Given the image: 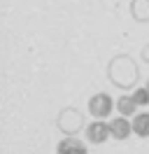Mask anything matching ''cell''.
I'll use <instances>...</instances> for the list:
<instances>
[{"mask_svg": "<svg viewBox=\"0 0 149 154\" xmlns=\"http://www.w3.org/2000/svg\"><path fill=\"white\" fill-rule=\"evenodd\" d=\"M86 107H89V115H91L93 119H107V117L112 115V107H117V100H114L110 94L98 91V94H93V96L89 98Z\"/></svg>", "mask_w": 149, "mask_h": 154, "instance_id": "cell-3", "label": "cell"}, {"mask_svg": "<svg viewBox=\"0 0 149 154\" xmlns=\"http://www.w3.org/2000/svg\"><path fill=\"white\" fill-rule=\"evenodd\" d=\"M56 154H89V147L77 135H65L56 145Z\"/></svg>", "mask_w": 149, "mask_h": 154, "instance_id": "cell-5", "label": "cell"}, {"mask_svg": "<svg viewBox=\"0 0 149 154\" xmlns=\"http://www.w3.org/2000/svg\"><path fill=\"white\" fill-rule=\"evenodd\" d=\"M110 131L114 140H126L133 133V122H128L126 117H117V119L110 122Z\"/></svg>", "mask_w": 149, "mask_h": 154, "instance_id": "cell-6", "label": "cell"}, {"mask_svg": "<svg viewBox=\"0 0 149 154\" xmlns=\"http://www.w3.org/2000/svg\"><path fill=\"white\" fill-rule=\"evenodd\" d=\"M130 17L138 23H147L149 21V0H130Z\"/></svg>", "mask_w": 149, "mask_h": 154, "instance_id": "cell-8", "label": "cell"}, {"mask_svg": "<svg viewBox=\"0 0 149 154\" xmlns=\"http://www.w3.org/2000/svg\"><path fill=\"white\" fill-rule=\"evenodd\" d=\"M56 126L58 131L65 135H77V131L86 128L84 126V115L77 110V107H63L58 117H56Z\"/></svg>", "mask_w": 149, "mask_h": 154, "instance_id": "cell-2", "label": "cell"}, {"mask_svg": "<svg viewBox=\"0 0 149 154\" xmlns=\"http://www.w3.org/2000/svg\"><path fill=\"white\" fill-rule=\"evenodd\" d=\"M138 103H135V98H133V94H123V96L117 98V110H119L121 117H135L138 115Z\"/></svg>", "mask_w": 149, "mask_h": 154, "instance_id": "cell-7", "label": "cell"}, {"mask_svg": "<svg viewBox=\"0 0 149 154\" xmlns=\"http://www.w3.org/2000/svg\"><path fill=\"white\" fill-rule=\"evenodd\" d=\"M133 98H135V103H138L140 107L149 105V89L147 87H138L135 91H133Z\"/></svg>", "mask_w": 149, "mask_h": 154, "instance_id": "cell-10", "label": "cell"}, {"mask_svg": "<svg viewBox=\"0 0 149 154\" xmlns=\"http://www.w3.org/2000/svg\"><path fill=\"white\" fill-rule=\"evenodd\" d=\"M133 133L138 138H149V112H138L133 117Z\"/></svg>", "mask_w": 149, "mask_h": 154, "instance_id": "cell-9", "label": "cell"}, {"mask_svg": "<svg viewBox=\"0 0 149 154\" xmlns=\"http://www.w3.org/2000/svg\"><path fill=\"white\" fill-rule=\"evenodd\" d=\"M147 89H149V79H147Z\"/></svg>", "mask_w": 149, "mask_h": 154, "instance_id": "cell-12", "label": "cell"}, {"mask_svg": "<svg viewBox=\"0 0 149 154\" xmlns=\"http://www.w3.org/2000/svg\"><path fill=\"white\" fill-rule=\"evenodd\" d=\"M84 135H86V140H89L91 145H102V143H107V138L112 135V131H110V122L96 119V122H91V124H86V128H84Z\"/></svg>", "mask_w": 149, "mask_h": 154, "instance_id": "cell-4", "label": "cell"}, {"mask_svg": "<svg viewBox=\"0 0 149 154\" xmlns=\"http://www.w3.org/2000/svg\"><path fill=\"white\" fill-rule=\"evenodd\" d=\"M142 61H144V63H149V45H144V47H142Z\"/></svg>", "mask_w": 149, "mask_h": 154, "instance_id": "cell-11", "label": "cell"}, {"mask_svg": "<svg viewBox=\"0 0 149 154\" xmlns=\"http://www.w3.org/2000/svg\"><path fill=\"white\" fill-rule=\"evenodd\" d=\"M107 79L121 91L135 89L140 82V66L128 54H117L107 63Z\"/></svg>", "mask_w": 149, "mask_h": 154, "instance_id": "cell-1", "label": "cell"}]
</instances>
